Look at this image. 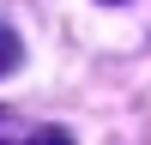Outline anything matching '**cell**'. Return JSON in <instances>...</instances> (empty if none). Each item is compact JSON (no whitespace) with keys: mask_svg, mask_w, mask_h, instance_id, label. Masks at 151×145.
<instances>
[{"mask_svg":"<svg viewBox=\"0 0 151 145\" xmlns=\"http://www.w3.org/2000/svg\"><path fill=\"white\" fill-rule=\"evenodd\" d=\"M24 145H73V133H60V127H42V133H30Z\"/></svg>","mask_w":151,"mask_h":145,"instance_id":"obj_2","label":"cell"},{"mask_svg":"<svg viewBox=\"0 0 151 145\" xmlns=\"http://www.w3.org/2000/svg\"><path fill=\"white\" fill-rule=\"evenodd\" d=\"M0 145H18V115L12 109H0Z\"/></svg>","mask_w":151,"mask_h":145,"instance_id":"obj_3","label":"cell"},{"mask_svg":"<svg viewBox=\"0 0 151 145\" xmlns=\"http://www.w3.org/2000/svg\"><path fill=\"white\" fill-rule=\"evenodd\" d=\"M18 55H24V42L12 36V24H0V72H12V67H18Z\"/></svg>","mask_w":151,"mask_h":145,"instance_id":"obj_1","label":"cell"}]
</instances>
